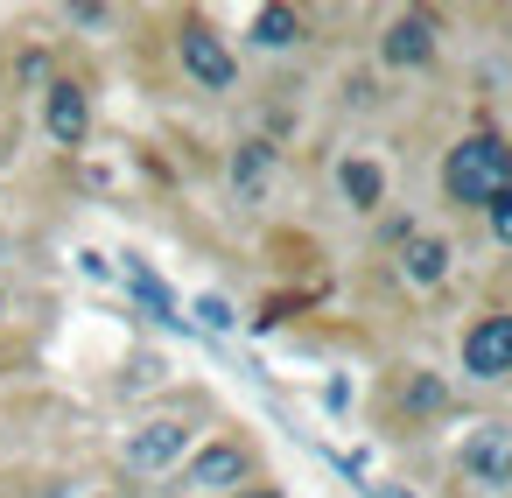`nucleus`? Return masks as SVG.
<instances>
[{
    "label": "nucleus",
    "instance_id": "nucleus-1",
    "mask_svg": "<svg viewBox=\"0 0 512 498\" xmlns=\"http://www.w3.org/2000/svg\"><path fill=\"white\" fill-rule=\"evenodd\" d=\"M442 190H449L456 204H470V211H491V197L512 190V148H505L498 134L456 141L449 162H442Z\"/></svg>",
    "mask_w": 512,
    "mask_h": 498
},
{
    "label": "nucleus",
    "instance_id": "nucleus-2",
    "mask_svg": "<svg viewBox=\"0 0 512 498\" xmlns=\"http://www.w3.org/2000/svg\"><path fill=\"white\" fill-rule=\"evenodd\" d=\"M456 470H463L470 484H484V491H505V484H512V428H498V421L470 428L463 449H456Z\"/></svg>",
    "mask_w": 512,
    "mask_h": 498
},
{
    "label": "nucleus",
    "instance_id": "nucleus-3",
    "mask_svg": "<svg viewBox=\"0 0 512 498\" xmlns=\"http://www.w3.org/2000/svg\"><path fill=\"white\" fill-rule=\"evenodd\" d=\"M176 50H183V71H190L204 92H232V85H239V64H232V50H225V36H218V29L183 22Z\"/></svg>",
    "mask_w": 512,
    "mask_h": 498
},
{
    "label": "nucleus",
    "instance_id": "nucleus-4",
    "mask_svg": "<svg viewBox=\"0 0 512 498\" xmlns=\"http://www.w3.org/2000/svg\"><path fill=\"white\" fill-rule=\"evenodd\" d=\"M183 449H190V421H148V428L127 435V470L134 477H155V470L183 463Z\"/></svg>",
    "mask_w": 512,
    "mask_h": 498
},
{
    "label": "nucleus",
    "instance_id": "nucleus-5",
    "mask_svg": "<svg viewBox=\"0 0 512 498\" xmlns=\"http://www.w3.org/2000/svg\"><path fill=\"white\" fill-rule=\"evenodd\" d=\"M463 372L470 379H505L512 372V316H484L463 337Z\"/></svg>",
    "mask_w": 512,
    "mask_h": 498
},
{
    "label": "nucleus",
    "instance_id": "nucleus-6",
    "mask_svg": "<svg viewBox=\"0 0 512 498\" xmlns=\"http://www.w3.org/2000/svg\"><path fill=\"white\" fill-rule=\"evenodd\" d=\"M183 484H190V491H232V484H246V449H239V442L197 449V456L183 463Z\"/></svg>",
    "mask_w": 512,
    "mask_h": 498
},
{
    "label": "nucleus",
    "instance_id": "nucleus-7",
    "mask_svg": "<svg viewBox=\"0 0 512 498\" xmlns=\"http://www.w3.org/2000/svg\"><path fill=\"white\" fill-rule=\"evenodd\" d=\"M43 127H50L57 148H78V141L92 134V106H85V92H78V85H50V99H43Z\"/></svg>",
    "mask_w": 512,
    "mask_h": 498
},
{
    "label": "nucleus",
    "instance_id": "nucleus-8",
    "mask_svg": "<svg viewBox=\"0 0 512 498\" xmlns=\"http://www.w3.org/2000/svg\"><path fill=\"white\" fill-rule=\"evenodd\" d=\"M428 57H435V22H428V15H400V22L386 29V64L407 71V64H428Z\"/></svg>",
    "mask_w": 512,
    "mask_h": 498
},
{
    "label": "nucleus",
    "instance_id": "nucleus-9",
    "mask_svg": "<svg viewBox=\"0 0 512 498\" xmlns=\"http://www.w3.org/2000/svg\"><path fill=\"white\" fill-rule=\"evenodd\" d=\"M337 190L351 197V211H379L386 176H379V162H365V155H358V162H344V169H337Z\"/></svg>",
    "mask_w": 512,
    "mask_h": 498
},
{
    "label": "nucleus",
    "instance_id": "nucleus-10",
    "mask_svg": "<svg viewBox=\"0 0 512 498\" xmlns=\"http://www.w3.org/2000/svg\"><path fill=\"white\" fill-rule=\"evenodd\" d=\"M442 274H449V246L428 239V232H414V239H407V281H414V288H435Z\"/></svg>",
    "mask_w": 512,
    "mask_h": 498
},
{
    "label": "nucleus",
    "instance_id": "nucleus-11",
    "mask_svg": "<svg viewBox=\"0 0 512 498\" xmlns=\"http://www.w3.org/2000/svg\"><path fill=\"white\" fill-rule=\"evenodd\" d=\"M127 288H134V302H141L155 323H183V316H176V295H169V288H162V281H155L141 260H127Z\"/></svg>",
    "mask_w": 512,
    "mask_h": 498
},
{
    "label": "nucleus",
    "instance_id": "nucleus-12",
    "mask_svg": "<svg viewBox=\"0 0 512 498\" xmlns=\"http://www.w3.org/2000/svg\"><path fill=\"white\" fill-rule=\"evenodd\" d=\"M253 43H267V50L302 43V15H288V8H260V15H253Z\"/></svg>",
    "mask_w": 512,
    "mask_h": 498
},
{
    "label": "nucleus",
    "instance_id": "nucleus-13",
    "mask_svg": "<svg viewBox=\"0 0 512 498\" xmlns=\"http://www.w3.org/2000/svg\"><path fill=\"white\" fill-rule=\"evenodd\" d=\"M260 176H267V148L253 141V148H239V162H232V183L253 197V190H260Z\"/></svg>",
    "mask_w": 512,
    "mask_h": 498
},
{
    "label": "nucleus",
    "instance_id": "nucleus-14",
    "mask_svg": "<svg viewBox=\"0 0 512 498\" xmlns=\"http://www.w3.org/2000/svg\"><path fill=\"white\" fill-rule=\"evenodd\" d=\"M197 323H204V330H232L239 316H232V302H225V295H197Z\"/></svg>",
    "mask_w": 512,
    "mask_h": 498
},
{
    "label": "nucleus",
    "instance_id": "nucleus-15",
    "mask_svg": "<svg viewBox=\"0 0 512 498\" xmlns=\"http://www.w3.org/2000/svg\"><path fill=\"white\" fill-rule=\"evenodd\" d=\"M407 407H414V414H435V407H442V386H435L428 372H421V379H407Z\"/></svg>",
    "mask_w": 512,
    "mask_h": 498
},
{
    "label": "nucleus",
    "instance_id": "nucleus-16",
    "mask_svg": "<svg viewBox=\"0 0 512 498\" xmlns=\"http://www.w3.org/2000/svg\"><path fill=\"white\" fill-rule=\"evenodd\" d=\"M491 232H498V246H512V190L491 197Z\"/></svg>",
    "mask_w": 512,
    "mask_h": 498
},
{
    "label": "nucleus",
    "instance_id": "nucleus-17",
    "mask_svg": "<svg viewBox=\"0 0 512 498\" xmlns=\"http://www.w3.org/2000/svg\"><path fill=\"white\" fill-rule=\"evenodd\" d=\"M386 498H414V491H386Z\"/></svg>",
    "mask_w": 512,
    "mask_h": 498
},
{
    "label": "nucleus",
    "instance_id": "nucleus-18",
    "mask_svg": "<svg viewBox=\"0 0 512 498\" xmlns=\"http://www.w3.org/2000/svg\"><path fill=\"white\" fill-rule=\"evenodd\" d=\"M246 498H274V491H246Z\"/></svg>",
    "mask_w": 512,
    "mask_h": 498
},
{
    "label": "nucleus",
    "instance_id": "nucleus-19",
    "mask_svg": "<svg viewBox=\"0 0 512 498\" xmlns=\"http://www.w3.org/2000/svg\"><path fill=\"white\" fill-rule=\"evenodd\" d=\"M0 309H8V302H0Z\"/></svg>",
    "mask_w": 512,
    "mask_h": 498
}]
</instances>
